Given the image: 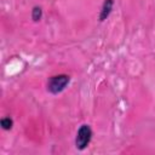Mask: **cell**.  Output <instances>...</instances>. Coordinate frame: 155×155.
Returning a JSON list of instances; mask_svg holds the SVG:
<instances>
[{
    "label": "cell",
    "mask_w": 155,
    "mask_h": 155,
    "mask_svg": "<svg viewBox=\"0 0 155 155\" xmlns=\"http://www.w3.org/2000/svg\"><path fill=\"white\" fill-rule=\"evenodd\" d=\"M70 82V76L67 74H58L53 75L47 80V91L51 94L61 93Z\"/></svg>",
    "instance_id": "6da1fadb"
},
{
    "label": "cell",
    "mask_w": 155,
    "mask_h": 155,
    "mask_svg": "<svg viewBox=\"0 0 155 155\" xmlns=\"http://www.w3.org/2000/svg\"><path fill=\"white\" fill-rule=\"evenodd\" d=\"M92 128L90 127V125H81L76 132V137H75V147L78 150H85L88 144L91 143L92 139Z\"/></svg>",
    "instance_id": "7a4b0ae2"
},
{
    "label": "cell",
    "mask_w": 155,
    "mask_h": 155,
    "mask_svg": "<svg viewBox=\"0 0 155 155\" xmlns=\"http://www.w3.org/2000/svg\"><path fill=\"white\" fill-rule=\"evenodd\" d=\"M113 6H114V0H104L103 1L102 8H101V12H99V21L101 22L105 21L109 17V15L111 13Z\"/></svg>",
    "instance_id": "3957f363"
},
{
    "label": "cell",
    "mask_w": 155,
    "mask_h": 155,
    "mask_svg": "<svg viewBox=\"0 0 155 155\" xmlns=\"http://www.w3.org/2000/svg\"><path fill=\"white\" fill-rule=\"evenodd\" d=\"M0 125H1L2 130L10 131V130L12 128V126H13V120H12L10 116H5V117H2V119L0 120Z\"/></svg>",
    "instance_id": "277c9868"
},
{
    "label": "cell",
    "mask_w": 155,
    "mask_h": 155,
    "mask_svg": "<svg viewBox=\"0 0 155 155\" xmlns=\"http://www.w3.org/2000/svg\"><path fill=\"white\" fill-rule=\"evenodd\" d=\"M42 17V8L40 6H34L31 10V19L34 22H39Z\"/></svg>",
    "instance_id": "5b68a950"
}]
</instances>
